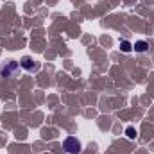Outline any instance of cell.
<instances>
[{
	"mask_svg": "<svg viewBox=\"0 0 154 154\" xmlns=\"http://www.w3.org/2000/svg\"><path fill=\"white\" fill-rule=\"evenodd\" d=\"M65 149L70 154H77L81 151V142H79L77 138H74V136H68V138L65 140Z\"/></svg>",
	"mask_w": 154,
	"mask_h": 154,
	"instance_id": "6da1fadb",
	"label": "cell"
},
{
	"mask_svg": "<svg viewBox=\"0 0 154 154\" xmlns=\"http://www.w3.org/2000/svg\"><path fill=\"white\" fill-rule=\"evenodd\" d=\"M20 65H22V66H23L25 70H29V72H31V70H34L32 59H31V57H27V56H25V57H22V63H20Z\"/></svg>",
	"mask_w": 154,
	"mask_h": 154,
	"instance_id": "7a4b0ae2",
	"label": "cell"
},
{
	"mask_svg": "<svg viewBox=\"0 0 154 154\" xmlns=\"http://www.w3.org/2000/svg\"><path fill=\"white\" fill-rule=\"evenodd\" d=\"M133 48H134L136 52H143V50H147V43H145V41H136Z\"/></svg>",
	"mask_w": 154,
	"mask_h": 154,
	"instance_id": "3957f363",
	"label": "cell"
},
{
	"mask_svg": "<svg viewBox=\"0 0 154 154\" xmlns=\"http://www.w3.org/2000/svg\"><path fill=\"white\" fill-rule=\"evenodd\" d=\"M125 134H127V138H129V140H134V138L138 136V133H136V129H134V127H131V125H129V127L125 129Z\"/></svg>",
	"mask_w": 154,
	"mask_h": 154,
	"instance_id": "277c9868",
	"label": "cell"
},
{
	"mask_svg": "<svg viewBox=\"0 0 154 154\" xmlns=\"http://www.w3.org/2000/svg\"><path fill=\"white\" fill-rule=\"evenodd\" d=\"M120 48H122L124 52H129V50L133 48V45H131L129 41H122V43H120Z\"/></svg>",
	"mask_w": 154,
	"mask_h": 154,
	"instance_id": "5b68a950",
	"label": "cell"
}]
</instances>
